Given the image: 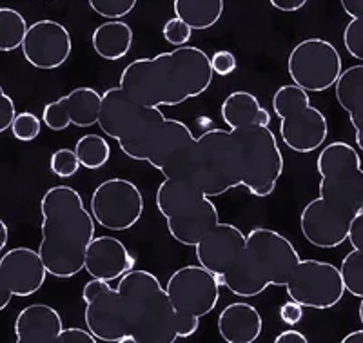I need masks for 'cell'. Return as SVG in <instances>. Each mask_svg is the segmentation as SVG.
<instances>
[{"instance_id":"6da1fadb","label":"cell","mask_w":363,"mask_h":343,"mask_svg":"<svg viewBox=\"0 0 363 343\" xmlns=\"http://www.w3.org/2000/svg\"><path fill=\"white\" fill-rule=\"evenodd\" d=\"M213 77L209 55L187 44L153 58L133 60L120 74L118 86L145 106L171 108L206 93Z\"/></svg>"},{"instance_id":"7a4b0ae2","label":"cell","mask_w":363,"mask_h":343,"mask_svg":"<svg viewBox=\"0 0 363 343\" xmlns=\"http://www.w3.org/2000/svg\"><path fill=\"white\" fill-rule=\"evenodd\" d=\"M42 242L38 254L48 274L60 280L73 278L84 269L86 251L95 238V218L84 206L77 189L55 186L40 200Z\"/></svg>"},{"instance_id":"3957f363","label":"cell","mask_w":363,"mask_h":343,"mask_svg":"<svg viewBox=\"0 0 363 343\" xmlns=\"http://www.w3.org/2000/svg\"><path fill=\"white\" fill-rule=\"evenodd\" d=\"M300 260L287 236L274 229L255 227L247 232L238 262L220 278V286L236 296H258L272 286L285 287Z\"/></svg>"},{"instance_id":"277c9868","label":"cell","mask_w":363,"mask_h":343,"mask_svg":"<svg viewBox=\"0 0 363 343\" xmlns=\"http://www.w3.org/2000/svg\"><path fill=\"white\" fill-rule=\"evenodd\" d=\"M116 291L135 343L177 342V310L167 291L153 273L144 269L129 271L118 280Z\"/></svg>"},{"instance_id":"5b68a950","label":"cell","mask_w":363,"mask_h":343,"mask_svg":"<svg viewBox=\"0 0 363 343\" xmlns=\"http://www.w3.org/2000/svg\"><path fill=\"white\" fill-rule=\"evenodd\" d=\"M164 122L165 116L160 108L138 102L120 86L102 93L99 128L118 142L120 151L131 160L144 162L149 142Z\"/></svg>"},{"instance_id":"8992f818","label":"cell","mask_w":363,"mask_h":343,"mask_svg":"<svg viewBox=\"0 0 363 343\" xmlns=\"http://www.w3.org/2000/svg\"><path fill=\"white\" fill-rule=\"evenodd\" d=\"M184 180L202 189L209 198L240 187V166L231 131L211 129L194 140Z\"/></svg>"},{"instance_id":"52a82bcc","label":"cell","mask_w":363,"mask_h":343,"mask_svg":"<svg viewBox=\"0 0 363 343\" xmlns=\"http://www.w3.org/2000/svg\"><path fill=\"white\" fill-rule=\"evenodd\" d=\"M316 169L318 200L347 215H358L363 207V169L356 149L345 142H330L318 154Z\"/></svg>"},{"instance_id":"ba28073f","label":"cell","mask_w":363,"mask_h":343,"mask_svg":"<svg viewBox=\"0 0 363 343\" xmlns=\"http://www.w3.org/2000/svg\"><path fill=\"white\" fill-rule=\"evenodd\" d=\"M231 133L238 153L240 186L260 198L269 196L284 174V157L274 133L264 125Z\"/></svg>"},{"instance_id":"9c48e42d","label":"cell","mask_w":363,"mask_h":343,"mask_svg":"<svg viewBox=\"0 0 363 343\" xmlns=\"http://www.w3.org/2000/svg\"><path fill=\"white\" fill-rule=\"evenodd\" d=\"M272 111L280 118L284 145L296 153H313L322 147L329 135L327 118L309 100V93L289 84L272 95Z\"/></svg>"},{"instance_id":"30bf717a","label":"cell","mask_w":363,"mask_h":343,"mask_svg":"<svg viewBox=\"0 0 363 343\" xmlns=\"http://www.w3.org/2000/svg\"><path fill=\"white\" fill-rule=\"evenodd\" d=\"M287 71L294 86L307 93H322L338 82L343 71L342 57L325 38H306L291 50Z\"/></svg>"},{"instance_id":"8fae6325","label":"cell","mask_w":363,"mask_h":343,"mask_svg":"<svg viewBox=\"0 0 363 343\" xmlns=\"http://www.w3.org/2000/svg\"><path fill=\"white\" fill-rule=\"evenodd\" d=\"M289 300L311 309H333L345 294L343 278L336 265L320 260H300L285 283Z\"/></svg>"},{"instance_id":"7c38bea8","label":"cell","mask_w":363,"mask_h":343,"mask_svg":"<svg viewBox=\"0 0 363 343\" xmlns=\"http://www.w3.org/2000/svg\"><path fill=\"white\" fill-rule=\"evenodd\" d=\"M91 215L108 231H128L144 215V195L125 178H109L91 195Z\"/></svg>"},{"instance_id":"4fadbf2b","label":"cell","mask_w":363,"mask_h":343,"mask_svg":"<svg viewBox=\"0 0 363 343\" xmlns=\"http://www.w3.org/2000/svg\"><path fill=\"white\" fill-rule=\"evenodd\" d=\"M82 300L86 303V325L99 342L135 343V338L129 334L118 291L113 289L109 281L91 278L84 286Z\"/></svg>"},{"instance_id":"5bb4252c","label":"cell","mask_w":363,"mask_h":343,"mask_svg":"<svg viewBox=\"0 0 363 343\" xmlns=\"http://www.w3.org/2000/svg\"><path fill=\"white\" fill-rule=\"evenodd\" d=\"M167 296L177 315L203 318L213 313L220 300V280L202 265H186L171 274Z\"/></svg>"},{"instance_id":"9a60e30c","label":"cell","mask_w":363,"mask_h":343,"mask_svg":"<svg viewBox=\"0 0 363 343\" xmlns=\"http://www.w3.org/2000/svg\"><path fill=\"white\" fill-rule=\"evenodd\" d=\"M48 269L38 251L31 247L9 249L0 258V310H4L13 296L26 298L38 293L44 286Z\"/></svg>"},{"instance_id":"2e32d148","label":"cell","mask_w":363,"mask_h":343,"mask_svg":"<svg viewBox=\"0 0 363 343\" xmlns=\"http://www.w3.org/2000/svg\"><path fill=\"white\" fill-rule=\"evenodd\" d=\"M196 138L184 122L165 118L153 140L149 142L144 162L165 178H182Z\"/></svg>"},{"instance_id":"e0dca14e","label":"cell","mask_w":363,"mask_h":343,"mask_svg":"<svg viewBox=\"0 0 363 343\" xmlns=\"http://www.w3.org/2000/svg\"><path fill=\"white\" fill-rule=\"evenodd\" d=\"M73 51V38L69 29L57 21H38L28 28L22 55L37 69H58L67 62Z\"/></svg>"},{"instance_id":"ac0fdd59","label":"cell","mask_w":363,"mask_h":343,"mask_svg":"<svg viewBox=\"0 0 363 343\" xmlns=\"http://www.w3.org/2000/svg\"><path fill=\"white\" fill-rule=\"evenodd\" d=\"M102 95L95 87H77L67 95L50 102L42 113L44 122L51 131H66L69 125L91 128L99 124Z\"/></svg>"},{"instance_id":"d6986e66","label":"cell","mask_w":363,"mask_h":343,"mask_svg":"<svg viewBox=\"0 0 363 343\" xmlns=\"http://www.w3.org/2000/svg\"><path fill=\"white\" fill-rule=\"evenodd\" d=\"M354 216L333 209L318 198L311 200L300 215L301 235L318 249L340 247L347 240Z\"/></svg>"},{"instance_id":"ffe728a7","label":"cell","mask_w":363,"mask_h":343,"mask_svg":"<svg viewBox=\"0 0 363 343\" xmlns=\"http://www.w3.org/2000/svg\"><path fill=\"white\" fill-rule=\"evenodd\" d=\"M245 240L247 235H244L236 225L220 222L194 245L196 262L211 273H215L220 280L238 262L245 247Z\"/></svg>"},{"instance_id":"44dd1931","label":"cell","mask_w":363,"mask_h":343,"mask_svg":"<svg viewBox=\"0 0 363 343\" xmlns=\"http://www.w3.org/2000/svg\"><path fill=\"white\" fill-rule=\"evenodd\" d=\"M135 269V257L115 236H95L86 251L84 271L104 281L120 280Z\"/></svg>"},{"instance_id":"7402d4cb","label":"cell","mask_w":363,"mask_h":343,"mask_svg":"<svg viewBox=\"0 0 363 343\" xmlns=\"http://www.w3.org/2000/svg\"><path fill=\"white\" fill-rule=\"evenodd\" d=\"M62 331L64 322L60 313L45 303L24 307L15 320L17 343H57Z\"/></svg>"},{"instance_id":"603a6c76","label":"cell","mask_w":363,"mask_h":343,"mask_svg":"<svg viewBox=\"0 0 363 343\" xmlns=\"http://www.w3.org/2000/svg\"><path fill=\"white\" fill-rule=\"evenodd\" d=\"M260 310L245 302L229 303L218 316V332L227 343H252L262 334Z\"/></svg>"},{"instance_id":"cb8c5ba5","label":"cell","mask_w":363,"mask_h":343,"mask_svg":"<svg viewBox=\"0 0 363 343\" xmlns=\"http://www.w3.org/2000/svg\"><path fill=\"white\" fill-rule=\"evenodd\" d=\"M165 222H167V231L178 244L194 247L207 232L218 225L220 213L211 198H206L193 211L177 218H167Z\"/></svg>"},{"instance_id":"d4e9b609","label":"cell","mask_w":363,"mask_h":343,"mask_svg":"<svg viewBox=\"0 0 363 343\" xmlns=\"http://www.w3.org/2000/svg\"><path fill=\"white\" fill-rule=\"evenodd\" d=\"M335 95L356 131V145L363 151V64L347 67L335 84Z\"/></svg>"},{"instance_id":"484cf974","label":"cell","mask_w":363,"mask_h":343,"mask_svg":"<svg viewBox=\"0 0 363 343\" xmlns=\"http://www.w3.org/2000/svg\"><path fill=\"white\" fill-rule=\"evenodd\" d=\"M206 198L202 189L184 178H165L157 189V207L165 220L193 211Z\"/></svg>"},{"instance_id":"4316f807","label":"cell","mask_w":363,"mask_h":343,"mask_svg":"<svg viewBox=\"0 0 363 343\" xmlns=\"http://www.w3.org/2000/svg\"><path fill=\"white\" fill-rule=\"evenodd\" d=\"M222 120L231 131L235 129L252 128V125H271V115L262 108L260 100L249 91H235L227 95L220 108Z\"/></svg>"},{"instance_id":"83f0119b","label":"cell","mask_w":363,"mask_h":343,"mask_svg":"<svg viewBox=\"0 0 363 343\" xmlns=\"http://www.w3.org/2000/svg\"><path fill=\"white\" fill-rule=\"evenodd\" d=\"M133 29L124 21H108L100 24L91 35L93 50L104 60L116 62L128 57L133 46Z\"/></svg>"},{"instance_id":"f1b7e54d","label":"cell","mask_w":363,"mask_h":343,"mask_svg":"<svg viewBox=\"0 0 363 343\" xmlns=\"http://www.w3.org/2000/svg\"><path fill=\"white\" fill-rule=\"evenodd\" d=\"M223 0H173L174 17L182 18L191 29H211L223 15Z\"/></svg>"},{"instance_id":"f546056e","label":"cell","mask_w":363,"mask_h":343,"mask_svg":"<svg viewBox=\"0 0 363 343\" xmlns=\"http://www.w3.org/2000/svg\"><path fill=\"white\" fill-rule=\"evenodd\" d=\"M28 28V22L21 11L13 8H0V51L8 53L22 47Z\"/></svg>"},{"instance_id":"4dcf8cb0","label":"cell","mask_w":363,"mask_h":343,"mask_svg":"<svg viewBox=\"0 0 363 343\" xmlns=\"http://www.w3.org/2000/svg\"><path fill=\"white\" fill-rule=\"evenodd\" d=\"M74 153L79 157L80 166L86 169H100L111 158V145L100 135H84L74 145Z\"/></svg>"},{"instance_id":"1f68e13d","label":"cell","mask_w":363,"mask_h":343,"mask_svg":"<svg viewBox=\"0 0 363 343\" xmlns=\"http://www.w3.org/2000/svg\"><path fill=\"white\" fill-rule=\"evenodd\" d=\"M345 293H351L352 296L363 298V251L352 249L347 252L342 260V269Z\"/></svg>"},{"instance_id":"d6a6232c","label":"cell","mask_w":363,"mask_h":343,"mask_svg":"<svg viewBox=\"0 0 363 343\" xmlns=\"http://www.w3.org/2000/svg\"><path fill=\"white\" fill-rule=\"evenodd\" d=\"M89 8L108 21H122L136 8L138 0H87Z\"/></svg>"},{"instance_id":"836d02e7","label":"cell","mask_w":363,"mask_h":343,"mask_svg":"<svg viewBox=\"0 0 363 343\" xmlns=\"http://www.w3.org/2000/svg\"><path fill=\"white\" fill-rule=\"evenodd\" d=\"M9 129H11L13 137L17 140L31 142L40 135L42 120L31 111H22L17 113V116L13 118V124Z\"/></svg>"},{"instance_id":"e575fe53","label":"cell","mask_w":363,"mask_h":343,"mask_svg":"<svg viewBox=\"0 0 363 343\" xmlns=\"http://www.w3.org/2000/svg\"><path fill=\"white\" fill-rule=\"evenodd\" d=\"M51 173L58 178H71L80 171V160L74 153V149H58L51 154L50 160Z\"/></svg>"},{"instance_id":"d590c367","label":"cell","mask_w":363,"mask_h":343,"mask_svg":"<svg viewBox=\"0 0 363 343\" xmlns=\"http://www.w3.org/2000/svg\"><path fill=\"white\" fill-rule=\"evenodd\" d=\"M343 46L352 58L363 62V17L351 18L343 29Z\"/></svg>"},{"instance_id":"8d00e7d4","label":"cell","mask_w":363,"mask_h":343,"mask_svg":"<svg viewBox=\"0 0 363 343\" xmlns=\"http://www.w3.org/2000/svg\"><path fill=\"white\" fill-rule=\"evenodd\" d=\"M162 35L167 40V44H171L174 47H182L189 44L191 37H193V29H191V26H187L186 22L182 21V18L173 17L164 24Z\"/></svg>"},{"instance_id":"74e56055","label":"cell","mask_w":363,"mask_h":343,"mask_svg":"<svg viewBox=\"0 0 363 343\" xmlns=\"http://www.w3.org/2000/svg\"><path fill=\"white\" fill-rule=\"evenodd\" d=\"M211 67H213V73L220 74V77H229L236 71L238 62H236V57L227 50L216 51L213 57H211Z\"/></svg>"},{"instance_id":"f35d334b","label":"cell","mask_w":363,"mask_h":343,"mask_svg":"<svg viewBox=\"0 0 363 343\" xmlns=\"http://www.w3.org/2000/svg\"><path fill=\"white\" fill-rule=\"evenodd\" d=\"M17 116L15 102L11 96L4 91V87L0 86V133L8 131L13 124V118Z\"/></svg>"},{"instance_id":"ab89813d","label":"cell","mask_w":363,"mask_h":343,"mask_svg":"<svg viewBox=\"0 0 363 343\" xmlns=\"http://www.w3.org/2000/svg\"><path fill=\"white\" fill-rule=\"evenodd\" d=\"M96 338L91 334L89 329H80V327H67L60 332L57 343H95Z\"/></svg>"},{"instance_id":"60d3db41","label":"cell","mask_w":363,"mask_h":343,"mask_svg":"<svg viewBox=\"0 0 363 343\" xmlns=\"http://www.w3.org/2000/svg\"><path fill=\"white\" fill-rule=\"evenodd\" d=\"M301 318H303V307L294 300H289L280 307V320L287 325H296L301 322Z\"/></svg>"},{"instance_id":"b9f144b4","label":"cell","mask_w":363,"mask_h":343,"mask_svg":"<svg viewBox=\"0 0 363 343\" xmlns=\"http://www.w3.org/2000/svg\"><path fill=\"white\" fill-rule=\"evenodd\" d=\"M200 329V318L187 315H177V334L178 338H191Z\"/></svg>"},{"instance_id":"7bdbcfd3","label":"cell","mask_w":363,"mask_h":343,"mask_svg":"<svg viewBox=\"0 0 363 343\" xmlns=\"http://www.w3.org/2000/svg\"><path fill=\"white\" fill-rule=\"evenodd\" d=\"M347 240L351 242V245L358 251H363V211L359 209L358 215L352 218L351 227H349V235H347Z\"/></svg>"},{"instance_id":"ee69618b","label":"cell","mask_w":363,"mask_h":343,"mask_svg":"<svg viewBox=\"0 0 363 343\" xmlns=\"http://www.w3.org/2000/svg\"><path fill=\"white\" fill-rule=\"evenodd\" d=\"M307 2H309V0H269V4H271L272 8L284 13L300 11Z\"/></svg>"},{"instance_id":"f6af8a7d","label":"cell","mask_w":363,"mask_h":343,"mask_svg":"<svg viewBox=\"0 0 363 343\" xmlns=\"http://www.w3.org/2000/svg\"><path fill=\"white\" fill-rule=\"evenodd\" d=\"M274 343H309L307 336L300 331H294V329H289V331H284L274 338Z\"/></svg>"},{"instance_id":"bcb514c9","label":"cell","mask_w":363,"mask_h":343,"mask_svg":"<svg viewBox=\"0 0 363 343\" xmlns=\"http://www.w3.org/2000/svg\"><path fill=\"white\" fill-rule=\"evenodd\" d=\"M342 9L345 15L351 18H362L363 17V0H340Z\"/></svg>"},{"instance_id":"7dc6e473","label":"cell","mask_w":363,"mask_h":343,"mask_svg":"<svg viewBox=\"0 0 363 343\" xmlns=\"http://www.w3.org/2000/svg\"><path fill=\"white\" fill-rule=\"evenodd\" d=\"M8 240H9L8 225H6L4 220L0 218V252H2L6 249V245H8Z\"/></svg>"},{"instance_id":"c3c4849f","label":"cell","mask_w":363,"mask_h":343,"mask_svg":"<svg viewBox=\"0 0 363 343\" xmlns=\"http://www.w3.org/2000/svg\"><path fill=\"white\" fill-rule=\"evenodd\" d=\"M343 343H363V329L362 331H352L342 339Z\"/></svg>"},{"instance_id":"681fc988","label":"cell","mask_w":363,"mask_h":343,"mask_svg":"<svg viewBox=\"0 0 363 343\" xmlns=\"http://www.w3.org/2000/svg\"><path fill=\"white\" fill-rule=\"evenodd\" d=\"M358 316H359V322H362V325H363V298H362V303H359Z\"/></svg>"},{"instance_id":"f907efd6","label":"cell","mask_w":363,"mask_h":343,"mask_svg":"<svg viewBox=\"0 0 363 343\" xmlns=\"http://www.w3.org/2000/svg\"><path fill=\"white\" fill-rule=\"evenodd\" d=\"M362 211H363V207H362Z\"/></svg>"}]
</instances>
